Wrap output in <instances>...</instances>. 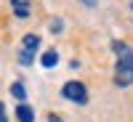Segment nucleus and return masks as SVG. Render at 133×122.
Here are the masks:
<instances>
[{
    "instance_id": "obj_10",
    "label": "nucleus",
    "mask_w": 133,
    "mask_h": 122,
    "mask_svg": "<svg viewBox=\"0 0 133 122\" xmlns=\"http://www.w3.org/2000/svg\"><path fill=\"white\" fill-rule=\"evenodd\" d=\"M51 122H61V117H56V114H51Z\"/></svg>"
},
{
    "instance_id": "obj_6",
    "label": "nucleus",
    "mask_w": 133,
    "mask_h": 122,
    "mask_svg": "<svg viewBox=\"0 0 133 122\" xmlns=\"http://www.w3.org/2000/svg\"><path fill=\"white\" fill-rule=\"evenodd\" d=\"M40 64L45 66V69L56 66V64H59V53H56V51H45V53H43V59H40Z\"/></svg>"
},
{
    "instance_id": "obj_2",
    "label": "nucleus",
    "mask_w": 133,
    "mask_h": 122,
    "mask_svg": "<svg viewBox=\"0 0 133 122\" xmlns=\"http://www.w3.org/2000/svg\"><path fill=\"white\" fill-rule=\"evenodd\" d=\"M61 96L66 98V101H75V104H88V90H85V85L83 82H66L61 88Z\"/></svg>"
},
{
    "instance_id": "obj_5",
    "label": "nucleus",
    "mask_w": 133,
    "mask_h": 122,
    "mask_svg": "<svg viewBox=\"0 0 133 122\" xmlns=\"http://www.w3.org/2000/svg\"><path fill=\"white\" fill-rule=\"evenodd\" d=\"M11 5H14V13L19 19H27L29 16V3H27V0H11Z\"/></svg>"
},
{
    "instance_id": "obj_4",
    "label": "nucleus",
    "mask_w": 133,
    "mask_h": 122,
    "mask_svg": "<svg viewBox=\"0 0 133 122\" xmlns=\"http://www.w3.org/2000/svg\"><path fill=\"white\" fill-rule=\"evenodd\" d=\"M16 117H19V122H35V112H32V106H27V104H19Z\"/></svg>"
},
{
    "instance_id": "obj_1",
    "label": "nucleus",
    "mask_w": 133,
    "mask_h": 122,
    "mask_svg": "<svg viewBox=\"0 0 133 122\" xmlns=\"http://www.w3.org/2000/svg\"><path fill=\"white\" fill-rule=\"evenodd\" d=\"M112 51L117 53V64H115V85L128 88L133 85V48L128 42H112Z\"/></svg>"
},
{
    "instance_id": "obj_8",
    "label": "nucleus",
    "mask_w": 133,
    "mask_h": 122,
    "mask_svg": "<svg viewBox=\"0 0 133 122\" xmlns=\"http://www.w3.org/2000/svg\"><path fill=\"white\" fill-rule=\"evenodd\" d=\"M0 122H8V112H5V104L0 101Z\"/></svg>"
},
{
    "instance_id": "obj_7",
    "label": "nucleus",
    "mask_w": 133,
    "mask_h": 122,
    "mask_svg": "<svg viewBox=\"0 0 133 122\" xmlns=\"http://www.w3.org/2000/svg\"><path fill=\"white\" fill-rule=\"evenodd\" d=\"M11 93H14V96L19 98V101H24V98H27V93H24V85H21V82H16V85H11Z\"/></svg>"
},
{
    "instance_id": "obj_3",
    "label": "nucleus",
    "mask_w": 133,
    "mask_h": 122,
    "mask_svg": "<svg viewBox=\"0 0 133 122\" xmlns=\"http://www.w3.org/2000/svg\"><path fill=\"white\" fill-rule=\"evenodd\" d=\"M37 45H40V37H37V35H27L24 40H21V51H19V64L29 66V64H32V59H35V51H37Z\"/></svg>"
},
{
    "instance_id": "obj_11",
    "label": "nucleus",
    "mask_w": 133,
    "mask_h": 122,
    "mask_svg": "<svg viewBox=\"0 0 133 122\" xmlns=\"http://www.w3.org/2000/svg\"><path fill=\"white\" fill-rule=\"evenodd\" d=\"M130 8H133V0H130Z\"/></svg>"
},
{
    "instance_id": "obj_9",
    "label": "nucleus",
    "mask_w": 133,
    "mask_h": 122,
    "mask_svg": "<svg viewBox=\"0 0 133 122\" xmlns=\"http://www.w3.org/2000/svg\"><path fill=\"white\" fill-rule=\"evenodd\" d=\"M51 29H53V32H61V21H59V19H53V24H51Z\"/></svg>"
}]
</instances>
